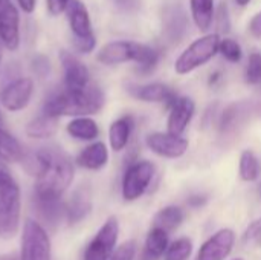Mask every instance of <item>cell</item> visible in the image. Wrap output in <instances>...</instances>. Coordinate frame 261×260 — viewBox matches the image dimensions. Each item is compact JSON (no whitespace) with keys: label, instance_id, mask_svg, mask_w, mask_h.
<instances>
[{"label":"cell","instance_id":"1","mask_svg":"<svg viewBox=\"0 0 261 260\" xmlns=\"http://www.w3.org/2000/svg\"><path fill=\"white\" fill-rule=\"evenodd\" d=\"M32 164L35 172V193L61 198L70 187L75 176L73 162L60 147H40L32 156Z\"/></svg>","mask_w":261,"mask_h":260},{"label":"cell","instance_id":"2","mask_svg":"<svg viewBox=\"0 0 261 260\" xmlns=\"http://www.w3.org/2000/svg\"><path fill=\"white\" fill-rule=\"evenodd\" d=\"M104 106V92L95 83L81 90L58 89L43 103L41 113L60 120L61 116H89L98 113Z\"/></svg>","mask_w":261,"mask_h":260},{"label":"cell","instance_id":"3","mask_svg":"<svg viewBox=\"0 0 261 260\" xmlns=\"http://www.w3.org/2000/svg\"><path fill=\"white\" fill-rule=\"evenodd\" d=\"M20 187L8 169L0 164V238L11 239L20 228Z\"/></svg>","mask_w":261,"mask_h":260},{"label":"cell","instance_id":"4","mask_svg":"<svg viewBox=\"0 0 261 260\" xmlns=\"http://www.w3.org/2000/svg\"><path fill=\"white\" fill-rule=\"evenodd\" d=\"M69 28L72 32V44L80 54H90L96 46V37L86 5L81 0H70L67 9Z\"/></svg>","mask_w":261,"mask_h":260},{"label":"cell","instance_id":"5","mask_svg":"<svg viewBox=\"0 0 261 260\" xmlns=\"http://www.w3.org/2000/svg\"><path fill=\"white\" fill-rule=\"evenodd\" d=\"M219 46H220L219 34H208V35L197 38L176 60V64H174L176 72L180 75H185L206 64L219 52Z\"/></svg>","mask_w":261,"mask_h":260},{"label":"cell","instance_id":"6","mask_svg":"<svg viewBox=\"0 0 261 260\" xmlns=\"http://www.w3.org/2000/svg\"><path fill=\"white\" fill-rule=\"evenodd\" d=\"M18 260H52L50 239L40 222L32 219L24 222Z\"/></svg>","mask_w":261,"mask_h":260},{"label":"cell","instance_id":"7","mask_svg":"<svg viewBox=\"0 0 261 260\" xmlns=\"http://www.w3.org/2000/svg\"><path fill=\"white\" fill-rule=\"evenodd\" d=\"M154 164L150 161L132 162L122 178V198L128 202L139 199L148 188L154 176Z\"/></svg>","mask_w":261,"mask_h":260},{"label":"cell","instance_id":"8","mask_svg":"<svg viewBox=\"0 0 261 260\" xmlns=\"http://www.w3.org/2000/svg\"><path fill=\"white\" fill-rule=\"evenodd\" d=\"M118 238L119 222L115 216H110L87 245L83 260H107L115 253Z\"/></svg>","mask_w":261,"mask_h":260},{"label":"cell","instance_id":"9","mask_svg":"<svg viewBox=\"0 0 261 260\" xmlns=\"http://www.w3.org/2000/svg\"><path fill=\"white\" fill-rule=\"evenodd\" d=\"M34 93V81L29 77H17L0 90V104L9 112H18L28 107Z\"/></svg>","mask_w":261,"mask_h":260},{"label":"cell","instance_id":"10","mask_svg":"<svg viewBox=\"0 0 261 260\" xmlns=\"http://www.w3.org/2000/svg\"><path fill=\"white\" fill-rule=\"evenodd\" d=\"M60 61L63 67V87L67 90H81L86 89L92 80L87 66L72 52L61 49Z\"/></svg>","mask_w":261,"mask_h":260},{"label":"cell","instance_id":"11","mask_svg":"<svg viewBox=\"0 0 261 260\" xmlns=\"http://www.w3.org/2000/svg\"><path fill=\"white\" fill-rule=\"evenodd\" d=\"M0 40L9 51L20 46V15L12 0H0Z\"/></svg>","mask_w":261,"mask_h":260},{"label":"cell","instance_id":"12","mask_svg":"<svg viewBox=\"0 0 261 260\" xmlns=\"http://www.w3.org/2000/svg\"><path fill=\"white\" fill-rule=\"evenodd\" d=\"M141 49H142V43L127 41V40L110 41L99 49L96 60L106 66H115V64H121L127 61L136 63L139 58Z\"/></svg>","mask_w":261,"mask_h":260},{"label":"cell","instance_id":"13","mask_svg":"<svg viewBox=\"0 0 261 260\" xmlns=\"http://www.w3.org/2000/svg\"><path fill=\"white\" fill-rule=\"evenodd\" d=\"M32 205L34 211L37 213L40 224L47 225L50 228H55L60 225L63 218H66V204L61 201L60 196H50V195H32Z\"/></svg>","mask_w":261,"mask_h":260},{"label":"cell","instance_id":"14","mask_svg":"<svg viewBox=\"0 0 261 260\" xmlns=\"http://www.w3.org/2000/svg\"><path fill=\"white\" fill-rule=\"evenodd\" d=\"M147 147L154 152L156 155L162 156V158H170V159H176L180 158L187 153L188 150V139L182 138V136H174L162 132H154L150 133L145 138Z\"/></svg>","mask_w":261,"mask_h":260},{"label":"cell","instance_id":"15","mask_svg":"<svg viewBox=\"0 0 261 260\" xmlns=\"http://www.w3.org/2000/svg\"><path fill=\"white\" fill-rule=\"evenodd\" d=\"M127 92L139 100V101H145V103H164L168 109H171L174 106V103L177 101V93L170 89L168 86L162 84V83H150V84H127L125 86Z\"/></svg>","mask_w":261,"mask_h":260},{"label":"cell","instance_id":"16","mask_svg":"<svg viewBox=\"0 0 261 260\" xmlns=\"http://www.w3.org/2000/svg\"><path fill=\"white\" fill-rule=\"evenodd\" d=\"M236 234L229 228L216 231L199 250L197 260H225L232 251Z\"/></svg>","mask_w":261,"mask_h":260},{"label":"cell","instance_id":"17","mask_svg":"<svg viewBox=\"0 0 261 260\" xmlns=\"http://www.w3.org/2000/svg\"><path fill=\"white\" fill-rule=\"evenodd\" d=\"M162 25L164 34L168 41H180L188 29V17L184 6L179 2H171L162 9Z\"/></svg>","mask_w":261,"mask_h":260},{"label":"cell","instance_id":"18","mask_svg":"<svg viewBox=\"0 0 261 260\" xmlns=\"http://www.w3.org/2000/svg\"><path fill=\"white\" fill-rule=\"evenodd\" d=\"M194 112H196L194 101L190 97H179L174 106L170 109L168 123H167L168 133L174 136H180L187 130L188 124L191 123Z\"/></svg>","mask_w":261,"mask_h":260},{"label":"cell","instance_id":"19","mask_svg":"<svg viewBox=\"0 0 261 260\" xmlns=\"http://www.w3.org/2000/svg\"><path fill=\"white\" fill-rule=\"evenodd\" d=\"M92 211V196L90 190L86 185L78 187L70 199L66 202V221L69 224H78L84 221Z\"/></svg>","mask_w":261,"mask_h":260},{"label":"cell","instance_id":"20","mask_svg":"<svg viewBox=\"0 0 261 260\" xmlns=\"http://www.w3.org/2000/svg\"><path fill=\"white\" fill-rule=\"evenodd\" d=\"M75 162L81 167V169H86V170H101L107 166L109 162V150H107V146L101 141H95L92 144H89L87 147H84Z\"/></svg>","mask_w":261,"mask_h":260},{"label":"cell","instance_id":"21","mask_svg":"<svg viewBox=\"0 0 261 260\" xmlns=\"http://www.w3.org/2000/svg\"><path fill=\"white\" fill-rule=\"evenodd\" d=\"M248 112H249V106L246 103L231 104L229 107H226L219 120L220 133L225 136V135H234L236 132H239V129L246 121Z\"/></svg>","mask_w":261,"mask_h":260},{"label":"cell","instance_id":"22","mask_svg":"<svg viewBox=\"0 0 261 260\" xmlns=\"http://www.w3.org/2000/svg\"><path fill=\"white\" fill-rule=\"evenodd\" d=\"M133 127H135V120L132 115H124L112 123L109 129V143L115 152H121L127 147Z\"/></svg>","mask_w":261,"mask_h":260},{"label":"cell","instance_id":"23","mask_svg":"<svg viewBox=\"0 0 261 260\" xmlns=\"http://www.w3.org/2000/svg\"><path fill=\"white\" fill-rule=\"evenodd\" d=\"M168 247V233L162 228L153 227L145 239V245L141 253V260H159L167 253Z\"/></svg>","mask_w":261,"mask_h":260},{"label":"cell","instance_id":"24","mask_svg":"<svg viewBox=\"0 0 261 260\" xmlns=\"http://www.w3.org/2000/svg\"><path fill=\"white\" fill-rule=\"evenodd\" d=\"M66 132L78 141H93L99 135V127L96 121L90 116H78L67 123Z\"/></svg>","mask_w":261,"mask_h":260},{"label":"cell","instance_id":"25","mask_svg":"<svg viewBox=\"0 0 261 260\" xmlns=\"http://www.w3.org/2000/svg\"><path fill=\"white\" fill-rule=\"evenodd\" d=\"M58 130V120L50 118L44 113L37 115L26 124V135L34 139H47L54 136Z\"/></svg>","mask_w":261,"mask_h":260},{"label":"cell","instance_id":"26","mask_svg":"<svg viewBox=\"0 0 261 260\" xmlns=\"http://www.w3.org/2000/svg\"><path fill=\"white\" fill-rule=\"evenodd\" d=\"M24 156L23 147L18 143V139L5 130V127L0 124V164L3 161L6 162H18Z\"/></svg>","mask_w":261,"mask_h":260},{"label":"cell","instance_id":"27","mask_svg":"<svg viewBox=\"0 0 261 260\" xmlns=\"http://www.w3.org/2000/svg\"><path fill=\"white\" fill-rule=\"evenodd\" d=\"M190 6L196 26L208 32L214 20V0H190Z\"/></svg>","mask_w":261,"mask_h":260},{"label":"cell","instance_id":"28","mask_svg":"<svg viewBox=\"0 0 261 260\" xmlns=\"http://www.w3.org/2000/svg\"><path fill=\"white\" fill-rule=\"evenodd\" d=\"M184 222V211L180 207L168 205L162 210H159L153 219V227L162 228L167 233L171 230H176Z\"/></svg>","mask_w":261,"mask_h":260},{"label":"cell","instance_id":"29","mask_svg":"<svg viewBox=\"0 0 261 260\" xmlns=\"http://www.w3.org/2000/svg\"><path fill=\"white\" fill-rule=\"evenodd\" d=\"M240 178L246 182H254L260 176V162L252 150H245L240 156L239 164Z\"/></svg>","mask_w":261,"mask_h":260},{"label":"cell","instance_id":"30","mask_svg":"<svg viewBox=\"0 0 261 260\" xmlns=\"http://www.w3.org/2000/svg\"><path fill=\"white\" fill-rule=\"evenodd\" d=\"M193 253V242L188 238H180L170 244L164 260H188Z\"/></svg>","mask_w":261,"mask_h":260},{"label":"cell","instance_id":"31","mask_svg":"<svg viewBox=\"0 0 261 260\" xmlns=\"http://www.w3.org/2000/svg\"><path fill=\"white\" fill-rule=\"evenodd\" d=\"M159 61V52L148 46V44H142V49H141V54H139V58L136 61L138 64V70L144 75L150 74L154 70L156 64Z\"/></svg>","mask_w":261,"mask_h":260},{"label":"cell","instance_id":"32","mask_svg":"<svg viewBox=\"0 0 261 260\" xmlns=\"http://www.w3.org/2000/svg\"><path fill=\"white\" fill-rule=\"evenodd\" d=\"M219 51H220L222 55H223L228 61H231V63H237V61H240L242 57H243V51H242L240 44H239L236 40H232V38H225V40H222V41H220V46H219Z\"/></svg>","mask_w":261,"mask_h":260},{"label":"cell","instance_id":"33","mask_svg":"<svg viewBox=\"0 0 261 260\" xmlns=\"http://www.w3.org/2000/svg\"><path fill=\"white\" fill-rule=\"evenodd\" d=\"M246 81L249 84L261 83V54L258 52H254L249 57V63L246 67Z\"/></svg>","mask_w":261,"mask_h":260},{"label":"cell","instance_id":"34","mask_svg":"<svg viewBox=\"0 0 261 260\" xmlns=\"http://www.w3.org/2000/svg\"><path fill=\"white\" fill-rule=\"evenodd\" d=\"M135 256H136V244L135 241H127L121 247H118L107 260H135Z\"/></svg>","mask_w":261,"mask_h":260},{"label":"cell","instance_id":"35","mask_svg":"<svg viewBox=\"0 0 261 260\" xmlns=\"http://www.w3.org/2000/svg\"><path fill=\"white\" fill-rule=\"evenodd\" d=\"M31 66H32V70H34L38 77H41V78L47 77L49 72H50V63H49V60H47L44 55H35V57L32 58Z\"/></svg>","mask_w":261,"mask_h":260},{"label":"cell","instance_id":"36","mask_svg":"<svg viewBox=\"0 0 261 260\" xmlns=\"http://www.w3.org/2000/svg\"><path fill=\"white\" fill-rule=\"evenodd\" d=\"M260 236L261 219H258V221H254V222L248 227V230H246L245 234H243V242H245V244H252V242H255Z\"/></svg>","mask_w":261,"mask_h":260},{"label":"cell","instance_id":"37","mask_svg":"<svg viewBox=\"0 0 261 260\" xmlns=\"http://www.w3.org/2000/svg\"><path fill=\"white\" fill-rule=\"evenodd\" d=\"M217 31L219 32L229 31V14H228V6L225 3L220 5V9L217 12Z\"/></svg>","mask_w":261,"mask_h":260},{"label":"cell","instance_id":"38","mask_svg":"<svg viewBox=\"0 0 261 260\" xmlns=\"http://www.w3.org/2000/svg\"><path fill=\"white\" fill-rule=\"evenodd\" d=\"M69 3H70V0H46L47 11L50 15H60V14L66 12Z\"/></svg>","mask_w":261,"mask_h":260},{"label":"cell","instance_id":"39","mask_svg":"<svg viewBox=\"0 0 261 260\" xmlns=\"http://www.w3.org/2000/svg\"><path fill=\"white\" fill-rule=\"evenodd\" d=\"M113 2L124 12H135L141 6V0H113Z\"/></svg>","mask_w":261,"mask_h":260},{"label":"cell","instance_id":"40","mask_svg":"<svg viewBox=\"0 0 261 260\" xmlns=\"http://www.w3.org/2000/svg\"><path fill=\"white\" fill-rule=\"evenodd\" d=\"M249 31H251V34H252L255 38H261V12L260 14H257V15L251 20V23H249Z\"/></svg>","mask_w":261,"mask_h":260},{"label":"cell","instance_id":"41","mask_svg":"<svg viewBox=\"0 0 261 260\" xmlns=\"http://www.w3.org/2000/svg\"><path fill=\"white\" fill-rule=\"evenodd\" d=\"M208 198L205 195H193L188 198V205L193 207V208H199V207H203L206 204Z\"/></svg>","mask_w":261,"mask_h":260},{"label":"cell","instance_id":"42","mask_svg":"<svg viewBox=\"0 0 261 260\" xmlns=\"http://www.w3.org/2000/svg\"><path fill=\"white\" fill-rule=\"evenodd\" d=\"M20 9L26 14H31L35 11V5H37V0H17Z\"/></svg>","mask_w":261,"mask_h":260},{"label":"cell","instance_id":"43","mask_svg":"<svg viewBox=\"0 0 261 260\" xmlns=\"http://www.w3.org/2000/svg\"><path fill=\"white\" fill-rule=\"evenodd\" d=\"M219 80H220V74H219V72H214V74L210 77V84L213 86V84H216Z\"/></svg>","mask_w":261,"mask_h":260},{"label":"cell","instance_id":"44","mask_svg":"<svg viewBox=\"0 0 261 260\" xmlns=\"http://www.w3.org/2000/svg\"><path fill=\"white\" fill-rule=\"evenodd\" d=\"M0 260H18L15 256H12V254H3V256H0Z\"/></svg>","mask_w":261,"mask_h":260},{"label":"cell","instance_id":"45","mask_svg":"<svg viewBox=\"0 0 261 260\" xmlns=\"http://www.w3.org/2000/svg\"><path fill=\"white\" fill-rule=\"evenodd\" d=\"M3 43H2V40H0V67H2V60H3Z\"/></svg>","mask_w":261,"mask_h":260},{"label":"cell","instance_id":"46","mask_svg":"<svg viewBox=\"0 0 261 260\" xmlns=\"http://www.w3.org/2000/svg\"><path fill=\"white\" fill-rule=\"evenodd\" d=\"M249 2H251V0H237V3H239L240 6H246Z\"/></svg>","mask_w":261,"mask_h":260},{"label":"cell","instance_id":"47","mask_svg":"<svg viewBox=\"0 0 261 260\" xmlns=\"http://www.w3.org/2000/svg\"><path fill=\"white\" fill-rule=\"evenodd\" d=\"M0 124L3 126V116H2V113H0Z\"/></svg>","mask_w":261,"mask_h":260},{"label":"cell","instance_id":"48","mask_svg":"<svg viewBox=\"0 0 261 260\" xmlns=\"http://www.w3.org/2000/svg\"><path fill=\"white\" fill-rule=\"evenodd\" d=\"M236 260H242V259H236Z\"/></svg>","mask_w":261,"mask_h":260},{"label":"cell","instance_id":"49","mask_svg":"<svg viewBox=\"0 0 261 260\" xmlns=\"http://www.w3.org/2000/svg\"><path fill=\"white\" fill-rule=\"evenodd\" d=\"M260 192H261V187H260Z\"/></svg>","mask_w":261,"mask_h":260}]
</instances>
